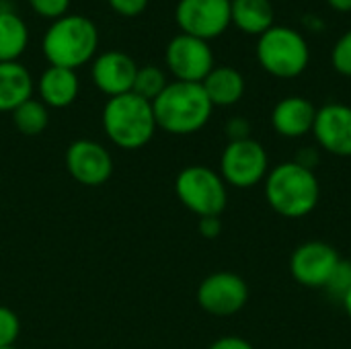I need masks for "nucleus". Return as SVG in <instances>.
I'll return each mask as SVG.
<instances>
[{
	"instance_id": "nucleus-3",
	"label": "nucleus",
	"mask_w": 351,
	"mask_h": 349,
	"mask_svg": "<svg viewBox=\"0 0 351 349\" xmlns=\"http://www.w3.org/2000/svg\"><path fill=\"white\" fill-rule=\"evenodd\" d=\"M99 47L97 25L82 14H66L49 25L41 39V49L49 66L76 70L95 60Z\"/></svg>"
},
{
	"instance_id": "nucleus-14",
	"label": "nucleus",
	"mask_w": 351,
	"mask_h": 349,
	"mask_svg": "<svg viewBox=\"0 0 351 349\" xmlns=\"http://www.w3.org/2000/svg\"><path fill=\"white\" fill-rule=\"evenodd\" d=\"M138 74V64L125 51H105L95 56L90 76L95 86L105 93L109 99L132 93L134 80Z\"/></svg>"
},
{
	"instance_id": "nucleus-27",
	"label": "nucleus",
	"mask_w": 351,
	"mask_h": 349,
	"mask_svg": "<svg viewBox=\"0 0 351 349\" xmlns=\"http://www.w3.org/2000/svg\"><path fill=\"white\" fill-rule=\"evenodd\" d=\"M148 2L150 0H107V4L111 6L113 12H117L121 16H128V19L142 14L146 10Z\"/></svg>"
},
{
	"instance_id": "nucleus-2",
	"label": "nucleus",
	"mask_w": 351,
	"mask_h": 349,
	"mask_svg": "<svg viewBox=\"0 0 351 349\" xmlns=\"http://www.w3.org/2000/svg\"><path fill=\"white\" fill-rule=\"evenodd\" d=\"M156 128L187 136L199 132L212 117L214 105L197 82H169L167 88L152 101Z\"/></svg>"
},
{
	"instance_id": "nucleus-6",
	"label": "nucleus",
	"mask_w": 351,
	"mask_h": 349,
	"mask_svg": "<svg viewBox=\"0 0 351 349\" xmlns=\"http://www.w3.org/2000/svg\"><path fill=\"white\" fill-rule=\"evenodd\" d=\"M175 193L179 202L199 218L220 216L228 202L224 179L204 165L185 167L175 179Z\"/></svg>"
},
{
	"instance_id": "nucleus-9",
	"label": "nucleus",
	"mask_w": 351,
	"mask_h": 349,
	"mask_svg": "<svg viewBox=\"0 0 351 349\" xmlns=\"http://www.w3.org/2000/svg\"><path fill=\"white\" fill-rule=\"evenodd\" d=\"M175 21L181 33L210 41L230 27V0H179Z\"/></svg>"
},
{
	"instance_id": "nucleus-18",
	"label": "nucleus",
	"mask_w": 351,
	"mask_h": 349,
	"mask_svg": "<svg viewBox=\"0 0 351 349\" xmlns=\"http://www.w3.org/2000/svg\"><path fill=\"white\" fill-rule=\"evenodd\" d=\"M202 86L214 107H230L245 95V78L237 68L230 66H214V70L204 78Z\"/></svg>"
},
{
	"instance_id": "nucleus-24",
	"label": "nucleus",
	"mask_w": 351,
	"mask_h": 349,
	"mask_svg": "<svg viewBox=\"0 0 351 349\" xmlns=\"http://www.w3.org/2000/svg\"><path fill=\"white\" fill-rule=\"evenodd\" d=\"M21 333V321L14 311L8 306H0V348L14 346L16 337Z\"/></svg>"
},
{
	"instance_id": "nucleus-20",
	"label": "nucleus",
	"mask_w": 351,
	"mask_h": 349,
	"mask_svg": "<svg viewBox=\"0 0 351 349\" xmlns=\"http://www.w3.org/2000/svg\"><path fill=\"white\" fill-rule=\"evenodd\" d=\"M27 43L29 29L25 21L10 10H0V62H16Z\"/></svg>"
},
{
	"instance_id": "nucleus-10",
	"label": "nucleus",
	"mask_w": 351,
	"mask_h": 349,
	"mask_svg": "<svg viewBox=\"0 0 351 349\" xmlns=\"http://www.w3.org/2000/svg\"><path fill=\"white\" fill-rule=\"evenodd\" d=\"M247 300L249 286L232 272L212 274L197 288V304L212 317H232L245 309Z\"/></svg>"
},
{
	"instance_id": "nucleus-21",
	"label": "nucleus",
	"mask_w": 351,
	"mask_h": 349,
	"mask_svg": "<svg viewBox=\"0 0 351 349\" xmlns=\"http://www.w3.org/2000/svg\"><path fill=\"white\" fill-rule=\"evenodd\" d=\"M12 123L23 136H39L49 125V107L31 97L12 111Z\"/></svg>"
},
{
	"instance_id": "nucleus-15",
	"label": "nucleus",
	"mask_w": 351,
	"mask_h": 349,
	"mask_svg": "<svg viewBox=\"0 0 351 349\" xmlns=\"http://www.w3.org/2000/svg\"><path fill=\"white\" fill-rule=\"evenodd\" d=\"M317 107L304 97H286L271 111V125L284 138H302L313 132Z\"/></svg>"
},
{
	"instance_id": "nucleus-33",
	"label": "nucleus",
	"mask_w": 351,
	"mask_h": 349,
	"mask_svg": "<svg viewBox=\"0 0 351 349\" xmlns=\"http://www.w3.org/2000/svg\"><path fill=\"white\" fill-rule=\"evenodd\" d=\"M341 302H343V309H346V313H348V317H350V321H351V290L346 294V296H343V300H341Z\"/></svg>"
},
{
	"instance_id": "nucleus-26",
	"label": "nucleus",
	"mask_w": 351,
	"mask_h": 349,
	"mask_svg": "<svg viewBox=\"0 0 351 349\" xmlns=\"http://www.w3.org/2000/svg\"><path fill=\"white\" fill-rule=\"evenodd\" d=\"M29 6L43 19L58 21L68 14L70 0H29Z\"/></svg>"
},
{
	"instance_id": "nucleus-22",
	"label": "nucleus",
	"mask_w": 351,
	"mask_h": 349,
	"mask_svg": "<svg viewBox=\"0 0 351 349\" xmlns=\"http://www.w3.org/2000/svg\"><path fill=\"white\" fill-rule=\"evenodd\" d=\"M167 76L158 66H142L138 68L132 93L152 103L167 88Z\"/></svg>"
},
{
	"instance_id": "nucleus-17",
	"label": "nucleus",
	"mask_w": 351,
	"mask_h": 349,
	"mask_svg": "<svg viewBox=\"0 0 351 349\" xmlns=\"http://www.w3.org/2000/svg\"><path fill=\"white\" fill-rule=\"evenodd\" d=\"M33 97V76L19 62H0V113H12Z\"/></svg>"
},
{
	"instance_id": "nucleus-36",
	"label": "nucleus",
	"mask_w": 351,
	"mask_h": 349,
	"mask_svg": "<svg viewBox=\"0 0 351 349\" xmlns=\"http://www.w3.org/2000/svg\"><path fill=\"white\" fill-rule=\"evenodd\" d=\"M350 261H351V259H350Z\"/></svg>"
},
{
	"instance_id": "nucleus-7",
	"label": "nucleus",
	"mask_w": 351,
	"mask_h": 349,
	"mask_svg": "<svg viewBox=\"0 0 351 349\" xmlns=\"http://www.w3.org/2000/svg\"><path fill=\"white\" fill-rule=\"evenodd\" d=\"M267 173H269L267 152L253 138L228 142V146L220 156V177L224 179L226 185L249 189L265 181Z\"/></svg>"
},
{
	"instance_id": "nucleus-30",
	"label": "nucleus",
	"mask_w": 351,
	"mask_h": 349,
	"mask_svg": "<svg viewBox=\"0 0 351 349\" xmlns=\"http://www.w3.org/2000/svg\"><path fill=\"white\" fill-rule=\"evenodd\" d=\"M208 349H255L243 337H220Z\"/></svg>"
},
{
	"instance_id": "nucleus-35",
	"label": "nucleus",
	"mask_w": 351,
	"mask_h": 349,
	"mask_svg": "<svg viewBox=\"0 0 351 349\" xmlns=\"http://www.w3.org/2000/svg\"><path fill=\"white\" fill-rule=\"evenodd\" d=\"M0 10H4V8H2V0H0Z\"/></svg>"
},
{
	"instance_id": "nucleus-13",
	"label": "nucleus",
	"mask_w": 351,
	"mask_h": 349,
	"mask_svg": "<svg viewBox=\"0 0 351 349\" xmlns=\"http://www.w3.org/2000/svg\"><path fill=\"white\" fill-rule=\"evenodd\" d=\"M313 134L319 146L335 156H351V107L329 103L317 109Z\"/></svg>"
},
{
	"instance_id": "nucleus-34",
	"label": "nucleus",
	"mask_w": 351,
	"mask_h": 349,
	"mask_svg": "<svg viewBox=\"0 0 351 349\" xmlns=\"http://www.w3.org/2000/svg\"><path fill=\"white\" fill-rule=\"evenodd\" d=\"M0 349H16L14 346H10V348H0Z\"/></svg>"
},
{
	"instance_id": "nucleus-28",
	"label": "nucleus",
	"mask_w": 351,
	"mask_h": 349,
	"mask_svg": "<svg viewBox=\"0 0 351 349\" xmlns=\"http://www.w3.org/2000/svg\"><path fill=\"white\" fill-rule=\"evenodd\" d=\"M226 134H228L230 142L247 140V138H251V123L245 117H232L226 123Z\"/></svg>"
},
{
	"instance_id": "nucleus-12",
	"label": "nucleus",
	"mask_w": 351,
	"mask_h": 349,
	"mask_svg": "<svg viewBox=\"0 0 351 349\" xmlns=\"http://www.w3.org/2000/svg\"><path fill=\"white\" fill-rule=\"evenodd\" d=\"M66 169L80 185L99 187L113 175V158L103 144L95 140H76L66 150Z\"/></svg>"
},
{
	"instance_id": "nucleus-25",
	"label": "nucleus",
	"mask_w": 351,
	"mask_h": 349,
	"mask_svg": "<svg viewBox=\"0 0 351 349\" xmlns=\"http://www.w3.org/2000/svg\"><path fill=\"white\" fill-rule=\"evenodd\" d=\"M331 64H333V68L339 74L350 76L351 78V31H348L346 35H341L337 39V43L333 45Z\"/></svg>"
},
{
	"instance_id": "nucleus-19",
	"label": "nucleus",
	"mask_w": 351,
	"mask_h": 349,
	"mask_svg": "<svg viewBox=\"0 0 351 349\" xmlns=\"http://www.w3.org/2000/svg\"><path fill=\"white\" fill-rule=\"evenodd\" d=\"M271 0H230V23L247 35H263L274 27Z\"/></svg>"
},
{
	"instance_id": "nucleus-23",
	"label": "nucleus",
	"mask_w": 351,
	"mask_h": 349,
	"mask_svg": "<svg viewBox=\"0 0 351 349\" xmlns=\"http://www.w3.org/2000/svg\"><path fill=\"white\" fill-rule=\"evenodd\" d=\"M323 290H327L329 296L343 300V296L351 290V261H343L341 259L337 263L335 272L331 274V278H329V282L325 284Z\"/></svg>"
},
{
	"instance_id": "nucleus-11",
	"label": "nucleus",
	"mask_w": 351,
	"mask_h": 349,
	"mask_svg": "<svg viewBox=\"0 0 351 349\" xmlns=\"http://www.w3.org/2000/svg\"><path fill=\"white\" fill-rule=\"evenodd\" d=\"M337 251L323 241H308L296 247L290 257V274L304 288H325L339 263Z\"/></svg>"
},
{
	"instance_id": "nucleus-32",
	"label": "nucleus",
	"mask_w": 351,
	"mask_h": 349,
	"mask_svg": "<svg viewBox=\"0 0 351 349\" xmlns=\"http://www.w3.org/2000/svg\"><path fill=\"white\" fill-rule=\"evenodd\" d=\"M331 8L339 10V12H350L351 10V0H327Z\"/></svg>"
},
{
	"instance_id": "nucleus-5",
	"label": "nucleus",
	"mask_w": 351,
	"mask_h": 349,
	"mask_svg": "<svg viewBox=\"0 0 351 349\" xmlns=\"http://www.w3.org/2000/svg\"><path fill=\"white\" fill-rule=\"evenodd\" d=\"M257 60L261 68L276 78H296L306 70L311 49L296 29L274 25L269 31L259 35Z\"/></svg>"
},
{
	"instance_id": "nucleus-4",
	"label": "nucleus",
	"mask_w": 351,
	"mask_h": 349,
	"mask_svg": "<svg viewBox=\"0 0 351 349\" xmlns=\"http://www.w3.org/2000/svg\"><path fill=\"white\" fill-rule=\"evenodd\" d=\"M103 130L107 138L123 150L146 146L156 132L152 103L134 93L111 97L103 109Z\"/></svg>"
},
{
	"instance_id": "nucleus-29",
	"label": "nucleus",
	"mask_w": 351,
	"mask_h": 349,
	"mask_svg": "<svg viewBox=\"0 0 351 349\" xmlns=\"http://www.w3.org/2000/svg\"><path fill=\"white\" fill-rule=\"evenodd\" d=\"M199 232H202V237H206V239H216V237L222 232L220 216H206V218H199Z\"/></svg>"
},
{
	"instance_id": "nucleus-1",
	"label": "nucleus",
	"mask_w": 351,
	"mask_h": 349,
	"mask_svg": "<svg viewBox=\"0 0 351 349\" xmlns=\"http://www.w3.org/2000/svg\"><path fill=\"white\" fill-rule=\"evenodd\" d=\"M263 191L269 208L290 220L308 216L321 200V183L315 171L296 160L280 163L269 169L263 181Z\"/></svg>"
},
{
	"instance_id": "nucleus-8",
	"label": "nucleus",
	"mask_w": 351,
	"mask_h": 349,
	"mask_svg": "<svg viewBox=\"0 0 351 349\" xmlns=\"http://www.w3.org/2000/svg\"><path fill=\"white\" fill-rule=\"evenodd\" d=\"M165 62L175 80L202 84L204 78L214 70V51L208 41L179 33L169 41Z\"/></svg>"
},
{
	"instance_id": "nucleus-16",
	"label": "nucleus",
	"mask_w": 351,
	"mask_h": 349,
	"mask_svg": "<svg viewBox=\"0 0 351 349\" xmlns=\"http://www.w3.org/2000/svg\"><path fill=\"white\" fill-rule=\"evenodd\" d=\"M78 88L80 84L76 70L60 66H49L47 70H43L37 82L39 101L51 109H64L72 105L78 97Z\"/></svg>"
},
{
	"instance_id": "nucleus-31",
	"label": "nucleus",
	"mask_w": 351,
	"mask_h": 349,
	"mask_svg": "<svg viewBox=\"0 0 351 349\" xmlns=\"http://www.w3.org/2000/svg\"><path fill=\"white\" fill-rule=\"evenodd\" d=\"M317 160H319V154H317L315 148H302L300 154L296 156V163L302 165V167H306V169H311V171H315Z\"/></svg>"
}]
</instances>
